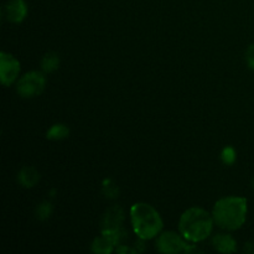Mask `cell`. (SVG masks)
<instances>
[{
    "label": "cell",
    "instance_id": "cell-1",
    "mask_svg": "<svg viewBox=\"0 0 254 254\" xmlns=\"http://www.w3.org/2000/svg\"><path fill=\"white\" fill-rule=\"evenodd\" d=\"M212 217L218 227L228 231L238 230L247 217V200L245 197H225L216 202Z\"/></svg>",
    "mask_w": 254,
    "mask_h": 254
},
{
    "label": "cell",
    "instance_id": "cell-2",
    "mask_svg": "<svg viewBox=\"0 0 254 254\" xmlns=\"http://www.w3.org/2000/svg\"><path fill=\"white\" fill-rule=\"evenodd\" d=\"M213 217L198 207H191L181 215L179 231L184 238L191 242H201L211 235L213 228Z\"/></svg>",
    "mask_w": 254,
    "mask_h": 254
},
{
    "label": "cell",
    "instance_id": "cell-3",
    "mask_svg": "<svg viewBox=\"0 0 254 254\" xmlns=\"http://www.w3.org/2000/svg\"><path fill=\"white\" fill-rule=\"evenodd\" d=\"M130 218L134 232L140 240H151L163 230V220L158 211L145 202L131 206Z\"/></svg>",
    "mask_w": 254,
    "mask_h": 254
},
{
    "label": "cell",
    "instance_id": "cell-4",
    "mask_svg": "<svg viewBox=\"0 0 254 254\" xmlns=\"http://www.w3.org/2000/svg\"><path fill=\"white\" fill-rule=\"evenodd\" d=\"M46 86V78L44 73L39 71H31L22 76L17 82L16 91L24 98H32L40 96Z\"/></svg>",
    "mask_w": 254,
    "mask_h": 254
},
{
    "label": "cell",
    "instance_id": "cell-5",
    "mask_svg": "<svg viewBox=\"0 0 254 254\" xmlns=\"http://www.w3.org/2000/svg\"><path fill=\"white\" fill-rule=\"evenodd\" d=\"M156 248L159 252L166 254H176L180 252H189L188 243L181 236L175 232H164L156 240Z\"/></svg>",
    "mask_w": 254,
    "mask_h": 254
},
{
    "label": "cell",
    "instance_id": "cell-6",
    "mask_svg": "<svg viewBox=\"0 0 254 254\" xmlns=\"http://www.w3.org/2000/svg\"><path fill=\"white\" fill-rule=\"evenodd\" d=\"M20 73V62L14 56L1 52L0 54V79L4 86L14 83Z\"/></svg>",
    "mask_w": 254,
    "mask_h": 254
},
{
    "label": "cell",
    "instance_id": "cell-7",
    "mask_svg": "<svg viewBox=\"0 0 254 254\" xmlns=\"http://www.w3.org/2000/svg\"><path fill=\"white\" fill-rule=\"evenodd\" d=\"M123 221H124V212L121 207L114 206V207L109 208L107 211L106 216L103 218V223H102V231H107V232L118 233V235L126 236V232L123 231Z\"/></svg>",
    "mask_w": 254,
    "mask_h": 254
},
{
    "label": "cell",
    "instance_id": "cell-8",
    "mask_svg": "<svg viewBox=\"0 0 254 254\" xmlns=\"http://www.w3.org/2000/svg\"><path fill=\"white\" fill-rule=\"evenodd\" d=\"M27 6L24 0H10L2 9V16L6 21L19 24L26 17Z\"/></svg>",
    "mask_w": 254,
    "mask_h": 254
},
{
    "label": "cell",
    "instance_id": "cell-9",
    "mask_svg": "<svg viewBox=\"0 0 254 254\" xmlns=\"http://www.w3.org/2000/svg\"><path fill=\"white\" fill-rule=\"evenodd\" d=\"M117 245L118 243L111 235L102 232V235L97 237L92 243V251L98 254H109L113 252Z\"/></svg>",
    "mask_w": 254,
    "mask_h": 254
},
{
    "label": "cell",
    "instance_id": "cell-10",
    "mask_svg": "<svg viewBox=\"0 0 254 254\" xmlns=\"http://www.w3.org/2000/svg\"><path fill=\"white\" fill-rule=\"evenodd\" d=\"M212 246L216 251L221 253H233L237 251L235 238L230 235H226V233L216 235L212 240Z\"/></svg>",
    "mask_w": 254,
    "mask_h": 254
},
{
    "label": "cell",
    "instance_id": "cell-11",
    "mask_svg": "<svg viewBox=\"0 0 254 254\" xmlns=\"http://www.w3.org/2000/svg\"><path fill=\"white\" fill-rule=\"evenodd\" d=\"M40 180V174L32 166H25L19 173V183L24 188H34Z\"/></svg>",
    "mask_w": 254,
    "mask_h": 254
},
{
    "label": "cell",
    "instance_id": "cell-12",
    "mask_svg": "<svg viewBox=\"0 0 254 254\" xmlns=\"http://www.w3.org/2000/svg\"><path fill=\"white\" fill-rule=\"evenodd\" d=\"M60 66V57L59 55L55 54V52H49L44 56L41 62V67L44 69V72L46 73H51V72L56 71Z\"/></svg>",
    "mask_w": 254,
    "mask_h": 254
},
{
    "label": "cell",
    "instance_id": "cell-13",
    "mask_svg": "<svg viewBox=\"0 0 254 254\" xmlns=\"http://www.w3.org/2000/svg\"><path fill=\"white\" fill-rule=\"evenodd\" d=\"M69 130L66 126L64 124H55L51 127V129L47 133V138L54 139V140H59V139H64L68 135Z\"/></svg>",
    "mask_w": 254,
    "mask_h": 254
},
{
    "label": "cell",
    "instance_id": "cell-14",
    "mask_svg": "<svg viewBox=\"0 0 254 254\" xmlns=\"http://www.w3.org/2000/svg\"><path fill=\"white\" fill-rule=\"evenodd\" d=\"M222 160H223V163L227 164V165H231V164L235 163V160H236L235 149L231 148V146L226 148L222 153Z\"/></svg>",
    "mask_w": 254,
    "mask_h": 254
},
{
    "label": "cell",
    "instance_id": "cell-15",
    "mask_svg": "<svg viewBox=\"0 0 254 254\" xmlns=\"http://www.w3.org/2000/svg\"><path fill=\"white\" fill-rule=\"evenodd\" d=\"M36 215L40 220H45V218L49 217L51 215V206H50V203H41L39 208H37Z\"/></svg>",
    "mask_w": 254,
    "mask_h": 254
},
{
    "label": "cell",
    "instance_id": "cell-16",
    "mask_svg": "<svg viewBox=\"0 0 254 254\" xmlns=\"http://www.w3.org/2000/svg\"><path fill=\"white\" fill-rule=\"evenodd\" d=\"M246 61L250 68L254 69V44L251 45L246 51Z\"/></svg>",
    "mask_w": 254,
    "mask_h": 254
},
{
    "label": "cell",
    "instance_id": "cell-17",
    "mask_svg": "<svg viewBox=\"0 0 254 254\" xmlns=\"http://www.w3.org/2000/svg\"><path fill=\"white\" fill-rule=\"evenodd\" d=\"M253 188H254V183H253Z\"/></svg>",
    "mask_w": 254,
    "mask_h": 254
}]
</instances>
